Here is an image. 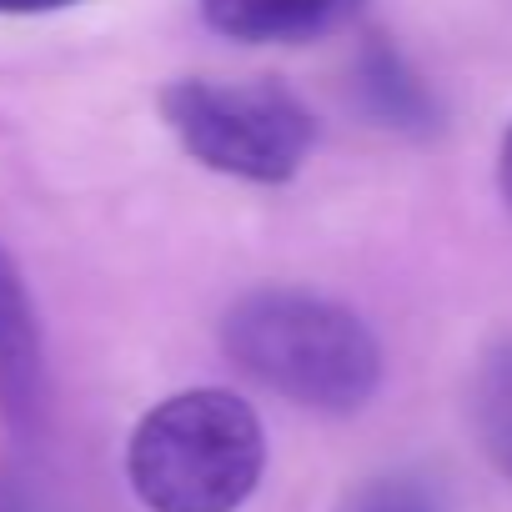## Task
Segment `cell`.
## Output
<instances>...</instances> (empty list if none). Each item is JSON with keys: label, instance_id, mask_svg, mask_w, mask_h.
Segmentation results:
<instances>
[{"label": "cell", "instance_id": "obj_1", "mask_svg": "<svg viewBox=\"0 0 512 512\" xmlns=\"http://www.w3.org/2000/svg\"><path fill=\"white\" fill-rule=\"evenodd\" d=\"M226 357L256 382L307 412L347 417L382 387V347L372 327L317 292L256 287L221 322Z\"/></svg>", "mask_w": 512, "mask_h": 512}, {"label": "cell", "instance_id": "obj_2", "mask_svg": "<svg viewBox=\"0 0 512 512\" xmlns=\"http://www.w3.org/2000/svg\"><path fill=\"white\" fill-rule=\"evenodd\" d=\"M267 467V432L226 387L156 402L126 447V472L151 512H236Z\"/></svg>", "mask_w": 512, "mask_h": 512}, {"label": "cell", "instance_id": "obj_3", "mask_svg": "<svg viewBox=\"0 0 512 512\" xmlns=\"http://www.w3.org/2000/svg\"><path fill=\"white\" fill-rule=\"evenodd\" d=\"M161 116L186 156L256 186L292 181L317 141L312 111L277 81H176Z\"/></svg>", "mask_w": 512, "mask_h": 512}, {"label": "cell", "instance_id": "obj_4", "mask_svg": "<svg viewBox=\"0 0 512 512\" xmlns=\"http://www.w3.org/2000/svg\"><path fill=\"white\" fill-rule=\"evenodd\" d=\"M367 0H201V21L246 46H297L352 26Z\"/></svg>", "mask_w": 512, "mask_h": 512}, {"label": "cell", "instance_id": "obj_5", "mask_svg": "<svg viewBox=\"0 0 512 512\" xmlns=\"http://www.w3.org/2000/svg\"><path fill=\"white\" fill-rule=\"evenodd\" d=\"M0 412L21 432L41 417V332L6 246H0Z\"/></svg>", "mask_w": 512, "mask_h": 512}, {"label": "cell", "instance_id": "obj_6", "mask_svg": "<svg viewBox=\"0 0 512 512\" xmlns=\"http://www.w3.org/2000/svg\"><path fill=\"white\" fill-rule=\"evenodd\" d=\"M357 91L367 101V111L382 121V126H397L407 136H427L437 131V101L432 91L412 76V66L387 46V41H372L357 61Z\"/></svg>", "mask_w": 512, "mask_h": 512}, {"label": "cell", "instance_id": "obj_7", "mask_svg": "<svg viewBox=\"0 0 512 512\" xmlns=\"http://www.w3.org/2000/svg\"><path fill=\"white\" fill-rule=\"evenodd\" d=\"M472 432L482 457L512 482V337H502L472 382Z\"/></svg>", "mask_w": 512, "mask_h": 512}, {"label": "cell", "instance_id": "obj_8", "mask_svg": "<svg viewBox=\"0 0 512 512\" xmlns=\"http://www.w3.org/2000/svg\"><path fill=\"white\" fill-rule=\"evenodd\" d=\"M71 6H81V0H0V16H51Z\"/></svg>", "mask_w": 512, "mask_h": 512}, {"label": "cell", "instance_id": "obj_9", "mask_svg": "<svg viewBox=\"0 0 512 512\" xmlns=\"http://www.w3.org/2000/svg\"><path fill=\"white\" fill-rule=\"evenodd\" d=\"M497 186H502V201L512 206V126H507L502 151H497Z\"/></svg>", "mask_w": 512, "mask_h": 512}]
</instances>
